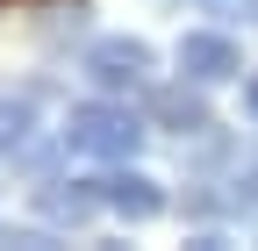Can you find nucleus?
<instances>
[{"instance_id": "obj_1", "label": "nucleus", "mask_w": 258, "mask_h": 251, "mask_svg": "<svg viewBox=\"0 0 258 251\" xmlns=\"http://www.w3.org/2000/svg\"><path fill=\"white\" fill-rule=\"evenodd\" d=\"M144 144V122L129 108H108V101H86L64 115V151H79V158H101V165H129Z\"/></svg>"}, {"instance_id": "obj_2", "label": "nucleus", "mask_w": 258, "mask_h": 251, "mask_svg": "<svg viewBox=\"0 0 258 251\" xmlns=\"http://www.w3.org/2000/svg\"><path fill=\"white\" fill-rule=\"evenodd\" d=\"M86 79L93 86H108V93H137L144 79H151V43L144 36H101V43H93L86 50Z\"/></svg>"}, {"instance_id": "obj_3", "label": "nucleus", "mask_w": 258, "mask_h": 251, "mask_svg": "<svg viewBox=\"0 0 258 251\" xmlns=\"http://www.w3.org/2000/svg\"><path fill=\"white\" fill-rule=\"evenodd\" d=\"M179 72H186V79H201V86L237 79V72H244V50L222 36V29H186V36H179Z\"/></svg>"}, {"instance_id": "obj_4", "label": "nucleus", "mask_w": 258, "mask_h": 251, "mask_svg": "<svg viewBox=\"0 0 258 251\" xmlns=\"http://www.w3.org/2000/svg\"><path fill=\"white\" fill-rule=\"evenodd\" d=\"M151 115H158V130L201 137V130H208V101H201V79H194V86H158V93H151Z\"/></svg>"}, {"instance_id": "obj_5", "label": "nucleus", "mask_w": 258, "mask_h": 251, "mask_svg": "<svg viewBox=\"0 0 258 251\" xmlns=\"http://www.w3.org/2000/svg\"><path fill=\"white\" fill-rule=\"evenodd\" d=\"M108 186V208L122 215V223H151L158 208H165V186H158L151 172H115V179H101Z\"/></svg>"}, {"instance_id": "obj_6", "label": "nucleus", "mask_w": 258, "mask_h": 251, "mask_svg": "<svg viewBox=\"0 0 258 251\" xmlns=\"http://www.w3.org/2000/svg\"><path fill=\"white\" fill-rule=\"evenodd\" d=\"M101 201H108V194H86V179H72V186H36V208L50 215V223H86Z\"/></svg>"}, {"instance_id": "obj_7", "label": "nucleus", "mask_w": 258, "mask_h": 251, "mask_svg": "<svg viewBox=\"0 0 258 251\" xmlns=\"http://www.w3.org/2000/svg\"><path fill=\"white\" fill-rule=\"evenodd\" d=\"M29 130H36V108L29 101H0V158H15L29 144Z\"/></svg>"}, {"instance_id": "obj_8", "label": "nucleus", "mask_w": 258, "mask_h": 251, "mask_svg": "<svg viewBox=\"0 0 258 251\" xmlns=\"http://www.w3.org/2000/svg\"><path fill=\"white\" fill-rule=\"evenodd\" d=\"M244 115H251V122H258V79H251V86H244Z\"/></svg>"}, {"instance_id": "obj_9", "label": "nucleus", "mask_w": 258, "mask_h": 251, "mask_svg": "<svg viewBox=\"0 0 258 251\" xmlns=\"http://www.w3.org/2000/svg\"><path fill=\"white\" fill-rule=\"evenodd\" d=\"M0 8H15V0H0Z\"/></svg>"}]
</instances>
